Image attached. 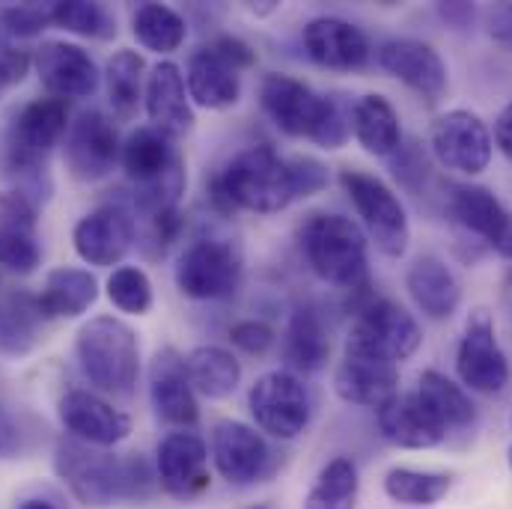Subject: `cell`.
<instances>
[{"mask_svg":"<svg viewBox=\"0 0 512 509\" xmlns=\"http://www.w3.org/2000/svg\"><path fill=\"white\" fill-rule=\"evenodd\" d=\"M3 90H6V87H3V84H0V93H3Z\"/></svg>","mask_w":512,"mask_h":509,"instance_id":"56","label":"cell"},{"mask_svg":"<svg viewBox=\"0 0 512 509\" xmlns=\"http://www.w3.org/2000/svg\"><path fill=\"white\" fill-rule=\"evenodd\" d=\"M328 188V167L313 155L283 158L271 143H256L236 152L227 167L212 176L209 200L221 212L245 209L274 215L298 200Z\"/></svg>","mask_w":512,"mask_h":509,"instance_id":"1","label":"cell"},{"mask_svg":"<svg viewBox=\"0 0 512 509\" xmlns=\"http://www.w3.org/2000/svg\"><path fill=\"white\" fill-rule=\"evenodd\" d=\"M230 343L245 355H265L277 343V331L262 319H242L230 328Z\"/></svg>","mask_w":512,"mask_h":509,"instance_id":"46","label":"cell"},{"mask_svg":"<svg viewBox=\"0 0 512 509\" xmlns=\"http://www.w3.org/2000/svg\"><path fill=\"white\" fill-rule=\"evenodd\" d=\"M358 492H361L358 465L349 456H337L319 471L304 501V509H355Z\"/></svg>","mask_w":512,"mask_h":509,"instance_id":"36","label":"cell"},{"mask_svg":"<svg viewBox=\"0 0 512 509\" xmlns=\"http://www.w3.org/2000/svg\"><path fill=\"white\" fill-rule=\"evenodd\" d=\"M185 87H188L191 105L206 108V111H227L239 105L242 72L227 57H221L212 45H200L188 57Z\"/></svg>","mask_w":512,"mask_h":509,"instance_id":"25","label":"cell"},{"mask_svg":"<svg viewBox=\"0 0 512 509\" xmlns=\"http://www.w3.org/2000/svg\"><path fill=\"white\" fill-rule=\"evenodd\" d=\"M123 140L114 117L99 108L81 111L66 131V170L78 182H102L120 164Z\"/></svg>","mask_w":512,"mask_h":509,"instance_id":"10","label":"cell"},{"mask_svg":"<svg viewBox=\"0 0 512 509\" xmlns=\"http://www.w3.org/2000/svg\"><path fill=\"white\" fill-rule=\"evenodd\" d=\"M492 140L498 143V149L512 161V102L498 114V120H495V137Z\"/></svg>","mask_w":512,"mask_h":509,"instance_id":"52","label":"cell"},{"mask_svg":"<svg viewBox=\"0 0 512 509\" xmlns=\"http://www.w3.org/2000/svg\"><path fill=\"white\" fill-rule=\"evenodd\" d=\"M158 486L176 501H194L209 489V447L194 429H176L161 438L155 453Z\"/></svg>","mask_w":512,"mask_h":509,"instance_id":"16","label":"cell"},{"mask_svg":"<svg viewBox=\"0 0 512 509\" xmlns=\"http://www.w3.org/2000/svg\"><path fill=\"white\" fill-rule=\"evenodd\" d=\"M39 200L30 197L27 191L9 188L0 194V227L9 230H21V233H33L36 236V224H39Z\"/></svg>","mask_w":512,"mask_h":509,"instance_id":"45","label":"cell"},{"mask_svg":"<svg viewBox=\"0 0 512 509\" xmlns=\"http://www.w3.org/2000/svg\"><path fill=\"white\" fill-rule=\"evenodd\" d=\"M504 289H507L504 295H507V310H510V322H512V268H510V274H507V286H504Z\"/></svg>","mask_w":512,"mask_h":509,"instance_id":"54","label":"cell"},{"mask_svg":"<svg viewBox=\"0 0 512 509\" xmlns=\"http://www.w3.org/2000/svg\"><path fill=\"white\" fill-rule=\"evenodd\" d=\"M137 227V245L149 259H164L167 251L173 248V242H179L185 218L179 209H164V212H152L143 218H134Z\"/></svg>","mask_w":512,"mask_h":509,"instance_id":"40","label":"cell"},{"mask_svg":"<svg viewBox=\"0 0 512 509\" xmlns=\"http://www.w3.org/2000/svg\"><path fill=\"white\" fill-rule=\"evenodd\" d=\"M51 24L84 36L108 42L117 36V18L105 3H87V0H69V3H51Z\"/></svg>","mask_w":512,"mask_h":509,"instance_id":"38","label":"cell"},{"mask_svg":"<svg viewBox=\"0 0 512 509\" xmlns=\"http://www.w3.org/2000/svg\"><path fill=\"white\" fill-rule=\"evenodd\" d=\"M349 343L364 346V349L399 364V361L411 358L420 349L423 331H420L417 319L402 304H396L390 298H370L355 313Z\"/></svg>","mask_w":512,"mask_h":509,"instance_id":"11","label":"cell"},{"mask_svg":"<svg viewBox=\"0 0 512 509\" xmlns=\"http://www.w3.org/2000/svg\"><path fill=\"white\" fill-rule=\"evenodd\" d=\"M379 432L387 444L402 450H429L438 447L447 432L441 423L426 411V405L417 399V393H396L384 405L376 408Z\"/></svg>","mask_w":512,"mask_h":509,"instance_id":"26","label":"cell"},{"mask_svg":"<svg viewBox=\"0 0 512 509\" xmlns=\"http://www.w3.org/2000/svg\"><path fill=\"white\" fill-rule=\"evenodd\" d=\"M417 399L426 405V411L441 423V429L450 435L456 429H471L477 423V405L468 396V390L453 379H447L438 370H426L417 382Z\"/></svg>","mask_w":512,"mask_h":509,"instance_id":"31","label":"cell"},{"mask_svg":"<svg viewBox=\"0 0 512 509\" xmlns=\"http://www.w3.org/2000/svg\"><path fill=\"white\" fill-rule=\"evenodd\" d=\"M510 465H512V447H510Z\"/></svg>","mask_w":512,"mask_h":509,"instance_id":"57","label":"cell"},{"mask_svg":"<svg viewBox=\"0 0 512 509\" xmlns=\"http://www.w3.org/2000/svg\"><path fill=\"white\" fill-rule=\"evenodd\" d=\"M75 355L84 379L102 393L128 396L140 379V343L134 328L117 316H96L81 325Z\"/></svg>","mask_w":512,"mask_h":509,"instance_id":"5","label":"cell"},{"mask_svg":"<svg viewBox=\"0 0 512 509\" xmlns=\"http://www.w3.org/2000/svg\"><path fill=\"white\" fill-rule=\"evenodd\" d=\"M352 117H355V102L346 93H325V111L313 134V143L322 149L346 146V140L352 137Z\"/></svg>","mask_w":512,"mask_h":509,"instance_id":"41","label":"cell"},{"mask_svg":"<svg viewBox=\"0 0 512 509\" xmlns=\"http://www.w3.org/2000/svg\"><path fill=\"white\" fill-rule=\"evenodd\" d=\"M438 15L450 24V27H468L474 21V6L471 3H438Z\"/></svg>","mask_w":512,"mask_h":509,"instance_id":"51","label":"cell"},{"mask_svg":"<svg viewBox=\"0 0 512 509\" xmlns=\"http://www.w3.org/2000/svg\"><path fill=\"white\" fill-rule=\"evenodd\" d=\"M45 322L48 316L39 304V295L27 289L0 295V358L30 355L42 340Z\"/></svg>","mask_w":512,"mask_h":509,"instance_id":"29","label":"cell"},{"mask_svg":"<svg viewBox=\"0 0 512 509\" xmlns=\"http://www.w3.org/2000/svg\"><path fill=\"white\" fill-rule=\"evenodd\" d=\"M209 45H212L221 57H227L239 72H242V69H251L256 63L254 48H251L245 39H239V36H218V39H212Z\"/></svg>","mask_w":512,"mask_h":509,"instance_id":"49","label":"cell"},{"mask_svg":"<svg viewBox=\"0 0 512 509\" xmlns=\"http://www.w3.org/2000/svg\"><path fill=\"white\" fill-rule=\"evenodd\" d=\"M54 471L69 492L87 507H114L149 501L158 474L140 453H108L75 438H60L54 447Z\"/></svg>","mask_w":512,"mask_h":509,"instance_id":"2","label":"cell"},{"mask_svg":"<svg viewBox=\"0 0 512 509\" xmlns=\"http://www.w3.org/2000/svg\"><path fill=\"white\" fill-rule=\"evenodd\" d=\"M447 218L477 245L512 259V212L483 185H450Z\"/></svg>","mask_w":512,"mask_h":509,"instance_id":"12","label":"cell"},{"mask_svg":"<svg viewBox=\"0 0 512 509\" xmlns=\"http://www.w3.org/2000/svg\"><path fill=\"white\" fill-rule=\"evenodd\" d=\"M33 66V54L18 48L15 42L9 39H0V84L3 87H15L27 78Z\"/></svg>","mask_w":512,"mask_h":509,"instance_id":"47","label":"cell"},{"mask_svg":"<svg viewBox=\"0 0 512 509\" xmlns=\"http://www.w3.org/2000/svg\"><path fill=\"white\" fill-rule=\"evenodd\" d=\"M331 361V337L325 319L313 307H295L283 331V364L295 376H313Z\"/></svg>","mask_w":512,"mask_h":509,"instance_id":"27","label":"cell"},{"mask_svg":"<svg viewBox=\"0 0 512 509\" xmlns=\"http://www.w3.org/2000/svg\"><path fill=\"white\" fill-rule=\"evenodd\" d=\"M33 66L45 93L66 105L90 99L102 81L90 51L75 42H42L33 54Z\"/></svg>","mask_w":512,"mask_h":509,"instance_id":"17","label":"cell"},{"mask_svg":"<svg viewBox=\"0 0 512 509\" xmlns=\"http://www.w3.org/2000/svg\"><path fill=\"white\" fill-rule=\"evenodd\" d=\"M185 367H188V379L194 384V390L209 399L233 396L242 382V364L224 346H197L185 358Z\"/></svg>","mask_w":512,"mask_h":509,"instance_id":"33","label":"cell"},{"mask_svg":"<svg viewBox=\"0 0 512 509\" xmlns=\"http://www.w3.org/2000/svg\"><path fill=\"white\" fill-rule=\"evenodd\" d=\"M173 277L191 301H224L242 283V254L230 239L197 236L182 248Z\"/></svg>","mask_w":512,"mask_h":509,"instance_id":"6","label":"cell"},{"mask_svg":"<svg viewBox=\"0 0 512 509\" xmlns=\"http://www.w3.org/2000/svg\"><path fill=\"white\" fill-rule=\"evenodd\" d=\"M259 105L283 134L313 140L325 111V96L292 75L268 72L259 84Z\"/></svg>","mask_w":512,"mask_h":509,"instance_id":"18","label":"cell"},{"mask_svg":"<svg viewBox=\"0 0 512 509\" xmlns=\"http://www.w3.org/2000/svg\"><path fill=\"white\" fill-rule=\"evenodd\" d=\"M57 417L69 438L90 447H114L131 435V420L93 390H69L57 402Z\"/></svg>","mask_w":512,"mask_h":509,"instance_id":"21","label":"cell"},{"mask_svg":"<svg viewBox=\"0 0 512 509\" xmlns=\"http://www.w3.org/2000/svg\"><path fill=\"white\" fill-rule=\"evenodd\" d=\"M42 265V248L33 233L0 227V268L27 277Z\"/></svg>","mask_w":512,"mask_h":509,"instance_id":"43","label":"cell"},{"mask_svg":"<svg viewBox=\"0 0 512 509\" xmlns=\"http://www.w3.org/2000/svg\"><path fill=\"white\" fill-rule=\"evenodd\" d=\"M376 60L384 72L402 81L426 102H438L450 87V72L441 54L420 39H387L379 45Z\"/></svg>","mask_w":512,"mask_h":509,"instance_id":"19","label":"cell"},{"mask_svg":"<svg viewBox=\"0 0 512 509\" xmlns=\"http://www.w3.org/2000/svg\"><path fill=\"white\" fill-rule=\"evenodd\" d=\"M405 286L417 310L435 322L450 319L459 310L462 301V286L450 265L438 256H420L405 274Z\"/></svg>","mask_w":512,"mask_h":509,"instance_id":"28","label":"cell"},{"mask_svg":"<svg viewBox=\"0 0 512 509\" xmlns=\"http://www.w3.org/2000/svg\"><path fill=\"white\" fill-rule=\"evenodd\" d=\"M108 298L111 304L128 313V316H146L152 310V280L143 268L137 265H120L114 268V274L108 277Z\"/></svg>","mask_w":512,"mask_h":509,"instance_id":"39","label":"cell"},{"mask_svg":"<svg viewBox=\"0 0 512 509\" xmlns=\"http://www.w3.org/2000/svg\"><path fill=\"white\" fill-rule=\"evenodd\" d=\"M15 509H60V504L51 498H24Z\"/></svg>","mask_w":512,"mask_h":509,"instance_id":"53","label":"cell"},{"mask_svg":"<svg viewBox=\"0 0 512 509\" xmlns=\"http://www.w3.org/2000/svg\"><path fill=\"white\" fill-rule=\"evenodd\" d=\"M435 158L456 173L477 176L489 167L495 140L489 126L474 114V111H447L432 123L429 134Z\"/></svg>","mask_w":512,"mask_h":509,"instance_id":"14","label":"cell"},{"mask_svg":"<svg viewBox=\"0 0 512 509\" xmlns=\"http://www.w3.org/2000/svg\"><path fill=\"white\" fill-rule=\"evenodd\" d=\"M149 402L161 423L173 429H194L200 420L197 390L188 379L185 358L176 349H161L149 367Z\"/></svg>","mask_w":512,"mask_h":509,"instance_id":"22","label":"cell"},{"mask_svg":"<svg viewBox=\"0 0 512 509\" xmlns=\"http://www.w3.org/2000/svg\"><path fill=\"white\" fill-rule=\"evenodd\" d=\"M298 248L310 271L346 292L373 286L367 233L340 212H313L298 227Z\"/></svg>","mask_w":512,"mask_h":509,"instance_id":"4","label":"cell"},{"mask_svg":"<svg viewBox=\"0 0 512 509\" xmlns=\"http://www.w3.org/2000/svg\"><path fill=\"white\" fill-rule=\"evenodd\" d=\"M134 39L155 54H173L185 45L188 21L167 3H143L131 15Z\"/></svg>","mask_w":512,"mask_h":509,"instance_id":"34","label":"cell"},{"mask_svg":"<svg viewBox=\"0 0 512 509\" xmlns=\"http://www.w3.org/2000/svg\"><path fill=\"white\" fill-rule=\"evenodd\" d=\"M24 450V429L18 417L0 402V459H18Z\"/></svg>","mask_w":512,"mask_h":509,"instance_id":"48","label":"cell"},{"mask_svg":"<svg viewBox=\"0 0 512 509\" xmlns=\"http://www.w3.org/2000/svg\"><path fill=\"white\" fill-rule=\"evenodd\" d=\"M212 462L218 474L239 489L259 486L277 471V453L256 426L242 420H221L212 429Z\"/></svg>","mask_w":512,"mask_h":509,"instance_id":"9","label":"cell"},{"mask_svg":"<svg viewBox=\"0 0 512 509\" xmlns=\"http://www.w3.org/2000/svg\"><path fill=\"white\" fill-rule=\"evenodd\" d=\"M99 301V280L87 268L60 265L48 271L45 286L39 292V304L51 319H78Z\"/></svg>","mask_w":512,"mask_h":509,"instance_id":"30","label":"cell"},{"mask_svg":"<svg viewBox=\"0 0 512 509\" xmlns=\"http://www.w3.org/2000/svg\"><path fill=\"white\" fill-rule=\"evenodd\" d=\"M340 185L349 194L376 248L390 259H399L405 254L411 242V227H408L405 206L399 203L393 188H387L379 176L364 173V170H340Z\"/></svg>","mask_w":512,"mask_h":509,"instance_id":"7","label":"cell"},{"mask_svg":"<svg viewBox=\"0 0 512 509\" xmlns=\"http://www.w3.org/2000/svg\"><path fill=\"white\" fill-rule=\"evenodd\" d=\"M134 242H137V227L126 200H114L87 212L72 230L75 254L96 268L120 265L134 248Z\"/></svg>","mask_w":512,"mask_h":509,"instance_id":"15","label":"cell"},{"mask_svg":"<svg viewBox=\"0 0 512 509\" xmlns=\"http://www.w3.org/2000/svg\"><path fill=\"white\" fill-rule=\"evenodd\" d=\"M456 373L468 390H477L486 396H495L510 384V361L498 343L489 310H474L468 316V325L456 352Z\"/></svg>","mask_w":512,"mask_h":509,"instance_id":"13","label":"cell"},{"mask_svg":"<svg viewBox=\"0 0 512 509\" xmlns=\"http://www.w3.org/2000/svg\"><path fill=\"white\" fill-rule=\"evenodd\" d=\"M69 105L60 99H33L27 102L0 140V176L15 182L18 191H27L39 203L48 200L51 176L48 155L69 131Z\"/></svg>","mask_w":512,"mask_h":509,"instance_id":"3","label":"cell"},{"mask_svg":"<svg viewBox=\"0 0 512 509\" xmlns=\"http://www.w3.org/2000/svg\"><path fill=\"white\" fill-rule=\"evenodd\" d=\"M146 63L137 51L123 48L108 60L105 69V87H108V102L114 108L117 120H134L137 108L143 102V87H146Z\"/></svg>","mask_w":512,"mask_h":509,"instance_id":"35","label":"cell"},{"mask_svg":"<svg viewBox=\"0 0 512 509\" xmlns=\"http://www.w3.org/2000/svg\"><path fill=\"white\" fill-rule=\"evenodd\" d=\"M453 486L450 474L441 471H417V468H390L384 474V492L390 501L402 507H432Z\"/></svg>","mask_w":512,"mask_h":509,"instance_id":"37","label":"cell"},{"mask_svg":"<svg viewBox=\"0 0 512 509\" xmlns=\"http://www.w3.org/2000/svg\"><path fill=\"white\" fill-rule=\"evenodd\" d=\"M396 387H399V364L396 361L382 358V355L346 340L343 361L334 373V390L343 402L379 408L390 396L399 393Z\"/></svg>","mask_w":512,"mask_h":509,"instance_id":"20","label":"cell"},{"mask_svg":"<svg viewBox=\"0 0 512 509\" xmlns=\"http://www.w3.org/2000/svg\"><path fill=\"white\" fill-rule=\"evenodd\" d=\"M352 134L358 143L376 155V158H390L399 143H402V128H399V114L396 108L379 96L367 93L355 102V117H352Z\"/></svg>","mask_w":512,"mask_h":509,"instance_id":"32","label":"cell"},{"mask_svg":"<svg viewBox=\"0 0 512 509\" xmlns=\"http://www.w3.org/2000/svg\"><path fill=\"white\" fill-rule=\"evenodd\" d=\"M248 411L259 432L280 441H292L310 426L313 396L301 376L289 370H274L256 379L248 393Z\"/></svg>","mask_w":512,"mask_h":509,"instance_id":"8","label":"cell"},{"mask_svg":"<svg viewBox=\"0 0 512 509\" xmlns=\"http://www.w3.org/2000/svg\"><path fill=\"white\" fill-rule=\"evenodd\" d=\"M489 33L495 42H501L504 48L512 51V3L504 6H495L492 15H489Z\"/></svg>","mask_w":512,"mask_h":509,"instance_id":"50","label":"cell"},{"mask_svg":"<svg viewBox=\"0 0 512 509\" xmlns=\"http://www.w3.org/2000/svg\"><path fill=\"white\" fill-rule=\"evenodd\" d=\"M248 509H271V507H265V504H259V507H248Z\"/></svg>","mask_w":512,"mask_h":509,"instance_id":"55","label":"cell"},{"mask_svg":"<svg viewBox=\"0 0 512 509\" xmlns=\"http://www.w3.org/2000/svg\"><path fill=\"white\" fill-rule=\"evenodd\" d=\"M390 173L393 179L414 197H420L432 179V167H429V155L423 152V146L417 140L399 143V149L390 155Z\"/></svg>","mask_w":512,"mask_h":509,"instance_id":"42","label":"cell"},{"mask_svg":"<svg viewBox=\"0 0 512 509\" xmlns=\"http://www.w3.org/2000/svg\"><path fill=\"white\" fill-rule=\"evenodd\" d=\"M51 27V3L39 6V3H18V6H6L0 12V30L3 36L12 39H30L39 36L42 30Z\"/></svg>","mask_w":512,"mask_h":509,"instance_id":"44","label":"cell"},{"mask_svg":"<svg viewBox=\"0 0 512 509\" xmlns=\"http://www.w3.org/2000/svg\"><path fill=\"white\" fill-rule=\"evenodd\" d=\"M301 42L307 57L331 72H361L370 63V39L346 18L319 15L304 24Z\"/></svg>","mask_w":512,"mask_h":509,"instance_id":"23","label":"cell"},{"mask_svg":"<svg viewBox=\"0 0 512 509\" xmlns=\"http://www.w3.org/2000/svg\"><path fill=\"white\" fill-rule=\"evenodd\" d=\"M143 108L152 128L164 131L167 137H185L197 117H194V105L188 99V87H185V75L176 63L164 60L158 66H152V72L146 75V87H143Z\"/></svg>","mask_w":512,"mask_h":509,"instance_id":"24","label":"cell"}]
</instances>
